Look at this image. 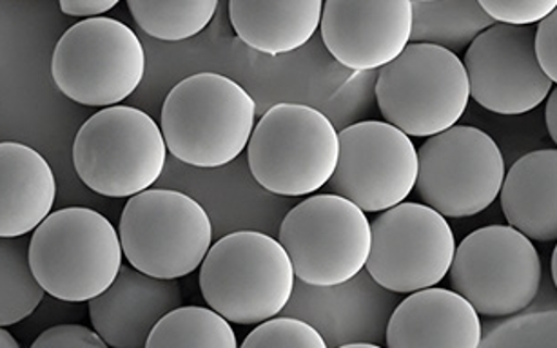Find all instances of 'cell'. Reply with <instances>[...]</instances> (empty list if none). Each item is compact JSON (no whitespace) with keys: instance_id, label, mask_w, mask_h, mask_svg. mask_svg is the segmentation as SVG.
<instances>
[{"instance_id":"cell-1","label":"cell","mask_w":557,"mask_h":348,"mask_svg":"<svg viewBox=\"0 0 557 348\" xmlns=\"http://www.w3.org/2000/svg\"><path fill=\"white\" fill-rule=\"evenodd\" d=\"M257 125V103L230 76L197 73L165 98L160 130L168 151L193 167L214 169L240 157Z\"/></svg>"},{"instance_id":"cell-2","label":"cell","mask_w":557,"mask_h":348,"mask_svg":"<svg viewBox=\"0 0 557 348\" xmlns=\"http://www.w3.org/2000/svg\"><path fill=\"white\" fill-rule=\"evenodd\" d=\"M295 271L278 239L236 231L211 245L200 265V290L209 309L235 325H260L287 307Z\"/></svg>"},{"instance_id":"cell-3","label":"cell","mask_w":557,"mask_h":348,"mask_svg":"<svg viewBox=\"0 0 557 348\" xmlns=\"http://www.w3.org/2000/svg\"><path fill=\"white\" fill-rule=\"evenodd\" d=\"M29 266L46 294L83 303L106 293L122 266L113 223L88 207L51 212L29 239Z\"/></svg>"},{"instance_id":"cell-4","label":"cell","mask_w":557,"mask_h":348,"mask_svg":"<svg viewBox=\"0 0 557 348\" xmlns=\"http://www.w3.org/2000/svg\"><path fill=\"white\" fill-rule=\"evenodd\" d=\"M168 147L159 124L129 105L100 109L73 141V165L88 189L132 198L162 176Z\"/></svg>"},{"instance_id":"cell-5","label":"cell","mask_w":557,"mask_h":348,"mask_svg":"<svg viewBox=\"0 0 557 348\" xmlns=\"http://www.w3.org/2000/svg\"><path fill=\"white\" fill-rule=\"evenodd\" d=\"M338 130L318 109L276 103L263 114L247 144L249 169L263 189L307 196L329 184L338 163Z\"/></svg>"},{"instance_id":"cell-6","label":"cell","mask_w":557,"mask_h":348,"mask_svg":"<svg viewBox=\"0 0 557 348\" xmlns=\"http://www.w3.org/2000/svg\"><path fill=\"white\" fill-rule=\"evenodd\" d=\"M377 108L404 135L431 138L458 124L469 105L463 62L447 49L409 44L377 73Z\"/></svg>"},{"instance_id":"cell-7","label":"cell","mask_w":557,"mask_h":348,"mask_svg":"<svg viewBox=\"0 0 557 348\" xmlns=\"http://www.w3.org/2000/svg\"><path fill=\"white\" fill-rule=\"evenodd\" d=\"M119 238L133 269L159 279H181L202 265L213 245V225L191 196L148 189L127 200Z\"/></svg>"},{"instance_id":"cell-8","label":"cell","mask_w":557,"mask_h":348,"mask_svg":"<svg viewBox=\"0 0 557 348\" xmlns=\"http://www.w3.org/2000/svg\"><path fill=\"white\" fill-rule=\"evenodd\" d=\"M51 75L59 91L89 108H113L132 97L146 75L137 33L110 16L70 27L53 49Z\"/></svg>"},{"instance_id":"cell-9","label":"cell","mask_w":557,"mask_h":348,"mask_svg":"<svg viewBox=\"0 0 557 348\" xmlns=\"http://www.w3.org/2000/svg\"><path fill=\"white\" fill-rule=\"evenodd\" d=\"M278 241L300 282L338 287L363 271L371 252V223L342 196L314 195L287 212Z\"/></svg>"},{"instance_id":"cell-10","label":"cell","mask_w":557,"mask_h":348,"mask_svg":"<svg viewBox=\"0 0 557 348\" xmlns=\"http://www.w3.org/2000/svg\"><path fill=\"white\" fill-rule=\"evenodd\" d=\"M450 285L472 309L505 318L527 309L540 293L541 258L527 236L508 225H488L456 245Z\"/></svg>"},{"instance_id":"cell-11","label":"cell","mask_w":557,"mask_h":348,"mask_svg":"<svg viewBox=\"0 0 557 348\" xmlns=\"http://www.w3.org/2000/svg\"><path fill=\"white\" fill-rule=\"evenodd\" d=\"M505 178V160L492 136L472 125H454L426 138L418 151L416 187L423 206L443 217H469L494 203Z\"/></svg>"},{"instance_id":"cell-12","label":"cell","mask_w":557,"mask_h":348,"mask_svg":"<svg viewBox=\"0 0 557 348\" xmlns=\"http://www.w3.org/2000/svg\"><path fill=\"white\" fill-rule=\"evenodd\" d=\"M456 238L447 217L423 203H399L371 223L367 271L380 287L412 294L447 276Z\"/></svg>"},{"instance_id":"cell-13","label":"cell","mask_w":557,"mask_h":348,"mask_svg":"<svg viewBox=\"0 0 557 348\" xmlns=\"http://www.w3.org/2000/svg\"><path fill=\"white\" fill-rule=\"evenodd\" d=\"M338 163L329 179L333 195L363 212L399 206L416 187L418 151L387 122L367 120L338 133Z\"/></svg>"},{"instance_id":"cell-14","label":"cell","mask_w":557,"mask_h":348,"mask_svg":"<svg viewBox=\"0 0 557 348\" xmlns=\"http://www.w3.org/2000/svg\"><path fill=\"white\" fill-rule=\"evenodd\" d=\"M534 26L492 24L474 38L461 60L470 98L505 116L529 113L545 102L552 84L534 53Z\"/></svg>"},{"instance_id":"cell-15","label":"cell","mask_w":557,"mask_h":348,"mask_svg":"<svg viewBox=\"0 0 557 348\" xmlns=\"http://www.w3.org/2000/svg\"><path fill=\"white\" fill-rule=\"evenodd\" d=\"M322 38L329 53L352 71L382 70L410 44V0H327Z\"/></svg>"},{"instance_id":"cell-16","label":"cell","mask_w":557,"mask_h":348,"mask_svg":"<svg viewBox=\"0 0 557 348\" xmlns=\"http://www.w3.org/2000/svg\"><path fill=\"white\" fill-rule=\"evenodd\" d=\"M94 331L111 348H144L164 315L184 307L178 279H159L122 263L115 282L88 301Z\"/></svg>"},{"instance_id":"cell-17","label":"cell","mask_w":557,"mask_h":348,"mask_svg":"<svg viewBox=\"0 0 557 348\" xmlns=\"http://www.w3.org/2000/svg\"><path fill=\"white\" fill-rule=\"evenodd\" d=\"M480 314L450 288L410 294L387 325V348H480Z\"/></svg>"},{"instance_id":"cell-18","label":"cell","mask_w":557,"mask_h":348,"mask_svg":"<svg viewBox=\"0 0 557 348\" xmlns=\"http://www.w3.org/2000/svg\"><path fill=\"white\" fill-rule=\"evenodd\" d=\"M53 169L34 147L0 141V238L34 233L55 203Z\"/></svg>"},{"instance_id":"cell-19","label":"cell","mask_w":557,"mask_h":348,"mask_svg":"<svg viewBox=\"0 0 557 348\" xmlns=\"http://www.w3.org/2000/svg\"><path fill=\"white\" fill-rule=\"evenodd\" d=\"M499 200L508 227L530 241H556V149H541L519 158L505 173Z\"/></svg>"},{"instance_id":"cell-20","label":"cell","mask_w":557,"mask_h":348,"mask_svg":"<svg viewBox=\"0 0 557 348\" xmlns=\"http://www.w3.org/2000/svg\"><path fill=\"white\" fill-rule=\"evenodd\" d=\"M322 11V0H231L230 21L242 42L276 57L306 46Z\"/></svg>"},{"instance_id":"cell-21","label":"cell","mask_w":557,"mask_h":348,"mask_svg":"<svg viewBox=\"0 0 557 348\" xmlns=\"http://www.w3.org/2000/svg\"><path fill=\"white\" fill-rule=\"evenodd\" d=\"M410 44H431L458 57L494 24L478 0H416Z\"/></svg>"},{"instance_id":"cell-22","label":"cell","mask_w":557,"mask_h":348,"mask_svg":"<svg viewBox=\"0 0 557 348\" xmlns=\"http://www.w3.org/2000/svg\"><path fill=\"white\" fill-rule=\"evenodd\" d=\"M144 348H238V339L214 310L181 307L157 323Z\"/></svg>"},{"instance_id":"cell-23","label":"cell","mask_w":557,"mask_h":348,"mask_svg":"<svg viewBox=\"0 0 557 348\" xmlns=\"http://www.w3.org/2000/svg\"><path fill=\"white\" fill-rule=\"evenodd\" d=\"M29 239L0 238V326L17 325L45 299L28 258Z\"/></svg>"},{"instance_id":"cell-24","label":"cell","mask_w":557,"mask_h":348,"mask_svg":"<svg viewBox=\"0 0 557 348\" xmlns=\"http://www.w3.org/2000/svg\"><path fill=\"white\" fill-rule=\"evenodd\" d=\"M133 18L149 37L181 42L202 33L219 10L216 0H127Z\"/></svg>"},{"instance_id":"cell-25","label":"cell","mask_w":557,"mask_h":348,"mask_svg":"<svg viewBox=\"0 0 557 348\" xmlns=\"http://www.w3.org/2000/svg\"><path fill=\"white\" fill-rule=\"evenodd\" d=\"M238 348H329L322 334L304 320L273 318L247 334Z\"/></svg>"},{"instance_id":"cell-26","label":"cell","mask_w":557,"mask_h":348,"mask_svg":"<svg viewBox=\"0 0 557 348\" xmlns=\"http://www.w3.org/2000/svg\"><path fill=\"white\" fill-rule=\"evenodd\" d=\"M480 5L494 24L532 26L557 10V0H480Z\"/></svg>"},{"instance_id":"cell-27","label":"cell","mask_w":557,"mask_h":348,"mask_svg":"<svg viewBox=\"0 0 557 348\" xmlns=\"http://www.w3.org/2000/svg\"><path fill=\"white\" fill-rule=\"evenodd\" d=\"M29 348H111L97 332L84 325H57L42 332Z\"/></svg>"},{"instance_id":"cell-28","label":"cell","mask_w":557,"mask_h":348,"mask_svg":"<svg viewBox=\"0 0 557 348\" xmlns=\"http://www.w3.org/2000/svg\"><path fill=\"white\" fill-rule=\"evenodd\" d=\"M534 53L546 78L557 82V10L537 24L534 33Z\"/></svg>"},{"instance_id":"cell-29","label":"cell","mask_w":557,"mask_h":348,"mask_svg":"<svg viewBox=\"0 0 557 348\" xmlns=\"http://www.w3.org/2000/svg\"><path fill=\"white\" fill-rule=\"evenodd\" d=\"M116 4H119V0H61L59 5L64 15L97 18L116 8Z\"/></svg>"},{"instance_id":"cell-30","label":"cell","mask_w":557,"mask_h":348,"mask_svg":"<svg viewBox=\"0 0 557 348\" xmlns=\"http://www.w3.org/2000/svg\"><path fill=\"white\" fill-rule=\"evenodd\" d=\"M546 130L550 135L552 141H557V91L552 89L550 95L546 97L545 109Z\"/></svg>"},{"instance_id":"cell-31","label":"cell","mask_w":557,"mask_h":348,"mask_svg":"<svg viewBox=\"0 0 557 348\" xmlns=\"http://www.w3.org/2000/svg\"><path fill=\"white\" fill-rule=\"evenodd\" d=\"M0 348H21V343L15 339L12 332L0 326Z\"/></svg>"},{"instance_id":"cell-32","label":"cell","mask_w":557,"mask_h":348,"mask_svg":"<svg viewBox=\"0 0 557 348\" xmlns=\"http://www.w3.org/2000/svg\"><path fill=\"white\" fill-rule=\"evenodd\" d=\"M552 279H554V285H557V249H554V254H552Z\"/></svg>"},{"instance_id":"cell-33","label":"cell","mask_w":557,"mask_h":348,"mask_svg":"<svg viewBox=\"0 0 557 348\" xmlns=\"http://www.w3.org/2000/svg\"><path fill=\"white\" fill-rule=\"evenodd\" d=\"M338 348H382L377 347V345H372V343H349V345H344V347Z\"/></svg>"}]
</instances>
